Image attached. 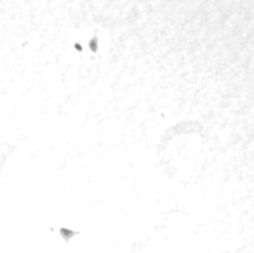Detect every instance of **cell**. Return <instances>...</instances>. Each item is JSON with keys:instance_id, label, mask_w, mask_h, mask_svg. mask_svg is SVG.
<instances>
[{"instance_id": "6da1fadb", "label": "cell", "mask_w": 254, "mask_h": 253, "mask_svg": "<svg viewBox=\"0 0 254 253\" xmlns=\"http://www.w3.org/2000/svg\"><path fill=\"white\" fill-rule=\"evenodd\" d=\"M60 233H61L62 237H63L64 239H65V241H66V242H69V239H71L72 237H74L75 234H77V232H74V231L69 230V229L64 228V227H62V228H61Z\"/></svg>"}]
</instances>
